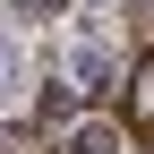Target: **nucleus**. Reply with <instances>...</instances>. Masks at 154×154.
Segmentation results:
<instances>
[{
  "label": "nucleus",
  "instance_id": "1",
  "mask_svg": "<svg viewBox=\"0 0 154 154\" xmlns=\"http://www.w3.org/2000/svg\"><path fill=\"white\" fill-rule=\"evenodd\" d=\"M137 120L154 128V69H137Z\"/></svg>",
  "mask_w": 154,
  "mask_h": 154
},
{
  "label": "nucleus",
  "instance_id": "2",
  "mask_svg": "<svg viewBox=\"0 0 154 154\" xmlns=\"http://www.w3.org/2000/svg\"><path fill=\"white\" fill-rule=\"evenodd\" d=\"M0 77H9V51H0Z\"/></svg>",
  "mask_w": 154,
  "mask_h": 154
}]
</instances>
